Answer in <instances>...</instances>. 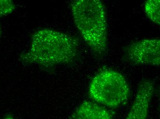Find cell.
<instances>
[{
    "mask_svg": "<svg viewBox=\"0 0 160 119\" xmlns=\"http://www.w3.org/2000/svg\"><path fill=\"white\" fill-rule=\"evenodd\" d=\"M79 40L77 38L50 29L35 32L31 48L22 53L19 60L24 64H36L46 70L60 64H70L78 57Z\"/></svg>",
    "mask_w": 160,
    "mask_h": 119,
    "instance_id": "1",
    "label": "cell"
},
{
    "mask_svg": "<svg viewBox=\"0 0 160 119\" xmlns=\"http://www.w3.org/2000/svg\"><path fill=\"white\" fill-rule=\"evenodd\" d=\"M75 25L83 38L98 58L107 50L106 11L99 0H76L71 4Z\"/></svg>",
    "mask_w": 160,
    "mask_h": 119,
    "instance_id": "2",
    "label": "cell"
},
{
    "mask_svg": "<svg viewBox=\"0 0 160 119\" xmlns=\"http://www.w3.org/2000/svg\"><path fill=\"white\" fill-rule=\"evenodd\" d=\"M88 93L90 98L95 102L109 108L116 109L127 102L130 90L121 73L105 69L93 77Z\"/></svg>",
    "mask_w": 160,
    "mask_h": 119,
    "instance_id": "3",
    "label": "cell"
},
{
    "mask_svg": "<svg viewBox=\"0 0 160 119\" xmlns=\"http://www.w3.org/2000/svg\"><path fill=\"white\" fill-rule=\"evenodd\" d=\"M123 59L131 64L158 67L160 63V39H148L132 43L124 50Z\"/></svg>",
    "mask_w": 160,
    "mask_h": 119,
    "instance_id": "4",
    "label": "cell"
},
{
    "mask_svg": "<svg viewBox=\"0 0 160 119\" xmlns=\"http://www.w3.org/2000/svg\"><path fill=\"white\" fill-rule=\"evenodd\" d=\"M154 91L155 85L152 80H142L138 85L134 102L125 119H147Z\"/></svg>",
    "mask_w": 160,
    "mask_h": 119,
    "instance_id": "5",
    "label": "cell"
},
{
    "mask_svg": "<svg viewBox=\"0 0 160 119\" xmlns=\"http://www.w3.org/2000/svg\"><path fill=\"white\" fill-rule=\"evenodd\" d=\"M72 119H113L110 111L101 105L85 101L76 109Z\"/></svg>",
    "mask_w": 160,
    "mask_h": 119,
    "instance_id": "6",
    "label": "cell"
},
{
    "mask_svg": "<svg viewBox=\"0 0 160 119\" xmlns=\"http://www.w3.org/2000/svg\"><path fill=\"white\" fill-rule=\"evenodd\" d=\"M160 0H148L144 3V11L147 17L157 25L160 24Z\"/></svg>",
    "mask_w": 160,
    "mask_h": 119,
    "instance_id": "7",
    "label": "cell"
},
{
    "mask_svg": "<svg viewBox=\"0 0 160 119\" xmlns=\"http://www.w3.org/2000/svg\"><path fill=\"white\" fill-rule=\"evenodd\" d=\"M15 8V4L12 1L0 0V17L10 14Z\"/></svg>",
    "mask_w": 160,
    "mask_h": 119,
    "instance_id": "8",
    "label": "cell"
},
{
    "mask_svg": "<svg viewBox=\"0 0 160 119\" xmlns=\"http://www.w3.org/2000/svg\"><path fill=\"white\" fill-rule=\"evenodd\" d=\"M2 119H17L16 118L14 117L12 115L10 114H7Z\"/></svg>",
    "mask_w": 160,
    "mask_h": 119,
    "instance_id": "9",
    "label": "cell"
},
{
    "mask_svg": "<svg viewBox=\"0 0 160 119\" xmlns=\"http://www.w3.org/2000/svg\"><path fill=\"white\" fill-rule=\"evenodd\" d=\"M1 34H2V29H1V26H0V37H1Z\"/></svg>",
    "mask_w": 160,
    "mask_h": 119,
    "instance_id": "10",
    "label": "cell"
}]
</instances>
